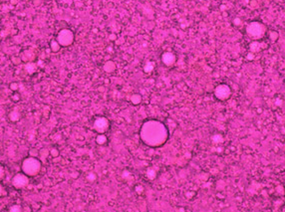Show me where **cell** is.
<instances>
[{
    "mask_svg": "<svg viewBox=\"0 0 285 212\" xmlns=\"http://www.w3.org/2000/svg\"><path fill=\"white\" fill-rule=\"evenodd\" d=\"M23 209L20 205H13V206H11L10 209H9V211H11V212H20Z\"/></svg>",
    "mask_w": 285,
    "mask_h": 212,
    "instance_id": "cell-17",
    "label": "cell"
},
{
    "mask_svg": "<svg viewBox=\"0 0 285 212\" xmlns=\"http://www.w3.org/2000/svg\"><path fill=\"white\" fill-rule=\"evenodd\" d=\"M49 154H50V151L47 150L46 148H42L41 150H39V156L41 158V160H45Z\"/></svg>",
    "mask_w": 285,
    "mask_h": 212,
    "instance_id": "cell-14",
    "label": "cell"
},
{
    "mask_svg": "<svg viewBox=\"0 0 285 212\" xmlns=\"http://www.w3.org/2000/svg\"><path fill=\"white\" fill-rule=\"evenodd\" d=\"M115 70H116V64L113 61H107L105 63V65H104V71H105L106 73L111 74Z\"/></svg>",
    "mask_w": 285,
    "mask_h": 212,
    "instance_id": "cell-9",
    "label": "cell"
},
{
    "mask_svg": "<svg viewBox=\"0 0 285 212\" xmlns=\"http://www.w3.org/2000/svg\"><path fill=\"white\" fill-rule=\"evenodd\" d=\"M136 191L139 194H141L142 192H144V187L141 186V185H138V186H136Z\"/></svg>",
    "mask_w": 285,
    "mask_h": 212,
    "instance_id": "cell-22",
    "label": "cell"
},
{
    "mask_svg": "<svg viewBox=\"0 0 285 212\" xmlns=\"http://www.w3.org/2000/svg\"><path fill=\"white\" fill-rule=\"evenodd\" d=\"M96 178H97V175L95 174L94 172H90V173H88V174H87V179L89 181L93 182V181L96 180Z\"/></svg>",
    "mask_w": 285,
    "mask_h": 212,
    "instance_id": "cell-18",
    "label": "cell"
},
{
    "mask_svg": "<svg viewBox=\"0 0 285 212\" xmlns=\"http://www.w3.org/2000/svg\"><path fill=\"white\" fill-rule=\"evenodd\" d=\"M3 176H4V169H3V167L0 165V180L3 178Z\"/></svg>",
    "mask_w": 285,
    "mask_h": 212,
    "instance_id": "cell-23",
    "label": "cell"
},
{
    "mask_svg": "<svg viewBox=\"0 0 285 212\" xmlns=\"http://www.w3.org/2000/svg\"><path fill=\"white\" fill-rule=\"evenodd\" d=\"M140 136L145 145L156 148L163 145L167 142L168 131L163 122L156 119H151L142 124Z\"/></svg>",
    "mask_w": 285,
    "mask_h": 212,
    "instance_id": "cell-1",
    "label": "cell"
},
{
    "mask_svg": "<svg viewBox=\"0 0 285 212\" xmlns=\"http://www.w3.org/2000/svg\"><path fill=\"white\" fill-rule=\"evenodd\" d=\"M231 90L229 86L225 85V84H220L214 89V95L215 97L220 101H225L230 97Z\"/></svg>",
    "mask_w": 285,
    "mask_h": 212,
    "instance_id": "cell-5",
    "label": "cell"
},
{
    "mask_svg": "<svg viewBox=\"0 0 285 212\" xmlns=\"http://www.w3.org/2000/svg\"><path fill=\"white\" fill-rule=\"evenodd\" d=\"M50 154H51L53 157H57V156H59V150L56 148H53V149H51V151H50Z\"/></svg>",
    "mask_w": 285,
    "mask_h": 212,
    "instance_id": "cell-20",
    "label": "cell"
},
{
    "mask_svg": "<svg viewBox=\"0 0 285 212\" xmlns=\"http://www.w3.org/2000/svg\"><path fill=\"white\" fill-rule=\"evenodd\" d=\"M131 102L134 105H139L142 102V96L139 94H134L132 97H131Z\"/></svg>",
    "mask_w": 285,
    "mask_h": 212,
    "instance_id": "cell-12",
    "label": "cell"
},
{
    "mask_svg": "<svg viewBox=\"0 0 285 212\" xmlns=\"http://www.w3.org/2000/svg\"><path fill=\"white\" fill-rule=\"evenodd\" d=\"M246 33L248 34L249 37L253 39H259L265 33V27H264L262 23L254 21V22H251L247 25V27H246Z\"/></svg>",
    "mask_w": 285,
    "mask_h": 212,
    "instance_id": "cell-3",
    "label": "cell"
},
{
    "mask_svg": "<svg viewBox=\"0 0 285 212\" xmlns=\"http://www.w3.org/2000/svg\"><path fill=\"white\" fill-rule=\"evenodd\" d=\"M146 175L149 179L153 180V179H155L156 176H157V170L154 168V167H149L146 171Z\"/></svg>",
    "mask_w": 285,
    "mask_h": 212,
    "instance_id": "cell-10",
    "label": "cell"
},
{
    "mask_svg": "<svg viewBox=\"0 0 285 212\" xmlns=\"http://www.w3.org/2000/svg\"><path fill=\"white\" fill-rule=\"evenodd\" d=\"M162 61L165 65L171 66V65H174L177 61L176 55L171 52H165L162 55Z\"/></svg>",
    "mask_w": 285,
    "mask_h": 212,
    "instance_id": "cell-8",
    "label": "cell"
},
{
    "mask_svg": "<svg viewBox=\"0 0 285 212\" xmlns=\"http://www.w3.org/2000/svg\"><path fill=\"white\" fill-rule=\"evenodd\" d=\"M60 46L61 45L58 43V41H53L51 42V50L53 52H58L60 50Z\"/></svg>",
    "mask_w": 285,
    "mask_h": 212,
    "instance_id": "cell-15",
    "label": "cell"
},
{
    "mask_svg": "<svg viewBox=\"0 0 285 212\" xmlns=\"http://www.w3.org/2000/svg\"><path fill=\"white\" fill-rule=\"evenodd\" d=\"M29 154H30V156L37 157V156H39V150L36 148H32V149H30V151H29Z\"/></svg>",
    "mask_w": 285,
    "mask_h": 212,
    "instance_id": "cell-19",
    "label": "cell"
},
{
    "mask_svg": "<svg viewBox=\"0 0 285 212\" xmlns=\"http://www.w3.org/2000/svg\"><path fill=\"white\" fill-rule=\"evenodd\" d=\"M129 175H130V172L127 171V170H125L124 173H123V177H124V178H126V177L128 178V177H129Z\"/></svg>",
    "mask_w": 285,
    "mask_h": 212,
    "instance_id": "cell-25",
    "label": "cell"
},
{
    "mask_svg": "<svg viewBox=\"0 0 285 212\" xmlns=\"http://www.w3.org/2000/svg\"><path fill=\"white\" fill-rule=\"evenodd\" d=\"M154 69H155V63L154 62H148L146 65L144 66V71L146 72L147 74H150L152 73L154 71Z\"/></svg>",
    "mask_w": 285,
    "mask_h": 212,
    "instance_id": "cell-11",
    "label": "cell"
},
{
    "mask_svg": "<svg viewBox=\"0 0 285 212\" xmlns=\"http://www.w3.org/2000/svg\"><path fill=\"white\" fill-rule=\"evenodd\" d=\"M41 169V161L37 159L36 157L30 156L27 157L23 160L22 163V170L25 174L28 176H34L36 175Z\"/></svg>",
    "mask_w": 285,
    "mask_h": 212,
    "instance_id": "cell-2",
    "label": "cell"
},
{
    "mask_svg": "<svg viewBox=\"0 0 285 212\" xmlns=\"http://www.w3.org/2000/svg\"><path fill=\"white\" fill-rule=\"evenodd\" d=\"M57 41L61 46H69L74 41V34L69 29H63L59 32Z\"/></svg>",
    "mask_w": 285,
    "mask_h": 212,
    "instance_id": "cell-4",
    "label": "cell"
},
{
    "mask_svg": "<svg viewBox=\"0 0 285 212\" xmlns=\"http://www.w3.org/2000/svg\"><path fill=\"white\" fill-rule=\"evenodd\" d=\"M96 142H97L98 145H105V143L107 142V136L104 133H100L99 136H97Z\"/></svg>",
    "mask_w": 285,
    "mask_h": 212,
    "instance_id": "cell-13",
    "label": "cell"
},
{
    "mask_svg": "<svg viewBox=\"0 0 285 212\" xmlns=\"http://www.w3.org/2000/svg\"><path fill=\"white\" fill-rule=\"evenodd\" d=\"M29 183L28 175L25 173H17L12 179V184L16 188H23Z\"/></svg>",
    "mask_w": 285,
    "mask_h": 212,
    "instance_id": "cell-6",
    "label": "cell"
},
{
    "mask_svg": "<svg viewBox=\"0 0 285 212\" xmlns=\"http://www.w3.org/2000/svg\"><path fill=\"white\" fill-rule=\"evenodd\" d=\"M26 70L29 74H32L34 73L35 70H36V65L33 64V63H30V64H27L26 65Z\"/></svg>",
    "mask_w": 285,
    "mask_h": 212,
    "instance_id": "cell-16",
    "label": "cell"
},
{
    "mask_svg": "<svg viewBox=\"0 0 285 212\" xmlns=\"http://www.w3.org/2000/svg\"><path fill=\"white\" fill-rule=\"evenodd\" d=\"M18 118H19V115H18V113H17V115H16V116H15V115H14V112H13V113H10V119H12V121H13V122H16V121H17V119H18Z\"/></svg>",
    "mask_w": 285,
    "mask_h": 212,
    "instance_id": "cell-21",
    "label": "cell"
},
{
    "mask_svg": "<svg viewBox=\"0 0 285 212\" xmlns=\"http://www.w3.org/2000/svg\"><path fill=\"white\" fill-rule=\"evenodd\" d=\"M108 127H109L108 119L104 118V116H100V118H97L96 119H95L94 128L98 131V133H104L107 130H108Z\"/></svg>",
    "mask_w": 285,
    "mask_h": 212,
    "instance_id": "cell-7",
    "label": "cell"
},
{
    "mask_svg": "<svg viewBox=\"0 0 285 212\" xmlns=\"http://www.w3.org/2000/svg\"><path fill=\"white\" fill-rule=\"evenodd\" d=\"M4 194H5V189L2 187V185H0V196L4 195Z\"/></svg>",
    "mask_w": 285,
    "mask_h": 212,
    "instance_id": "cell-24",
    "label": "cell"
}]
</instances>
